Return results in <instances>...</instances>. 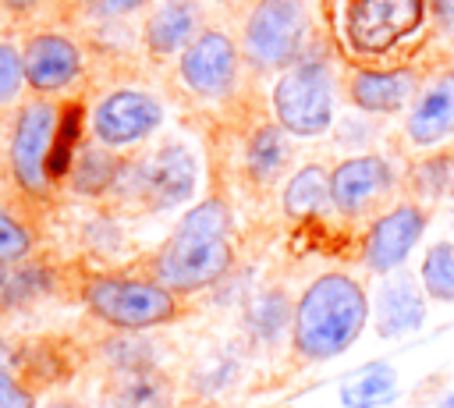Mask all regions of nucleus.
Returning <instances> with one entry per match:
<instances>
[{"mask_svg":"<svg viewBox=\"0 0 454 408\" xmlns=\"http://www.w3.org/2000/svg\"><path fill=\"white\" fill-rule=\"evenodd\" d=\"M234 266L231 209L223 199L192 206L153 259V277L174 294H195L223 280Z\"/></svg>","mask_w":454,"mask_h":408,"instance_id":"obj_1","label":"nucleus"},{"mask_svg":"<svg viewBox=\"0 0 454 408\" xmlns=\"http://www.w3.org/2000/svg\"><path fill=\"white\" fill-rule=\"evenodd\" d=\"M369 319L365 287L340 270L319 273L294 302L291 348L305 362H326L348 351Z\"/></svg>","mask_w":454,"mask_h":408,"instance_id":"obj_2","label":"nucleus"},{"mask_svg":"<svg viewBox=\"0 0 454 408\" xmlns=\"http://www.w3.org/2000/svg\"><path fill=\"white\" fill-rule=\"evenodd\" d=\"M82 302L89 316L124 333L163 326L181 316V302L174 291H167L156 277H131V273L89 277L82 287Z\"/></svg>","mask_w":454,"mask_h":408,"instance_id":"obj_3","label":"nucleus"},{"mask_svg":"<svg viewBox=\"0 0 454 408\" xmlns=\"http://www.w3.org/2000/svg\"><path fill=\"white\" fill-rule=\"evenodd\" d=\"M273 114L287 135L312 138L333 121V75L323 60L291 64L273 85Z\"/></svg>","mask_w":454,"mask_h":408,"instance_id":"obj_4","label":"nucleus"},{"mask_svg":"<svg viewBox=\"0 0 454 408\" xmlns=\"http://www.w3.org/2000/svg\"><path fill=\"white\" fill-rule=\"evenodd\" d=\"M57 128H60V110L46 96L25 99L14 114L7 163H11L14 184L28 199H43L50 192V153H53Z\"/></svg>","mask_w":454,"mask_h":408,"instance_id":"obj_5","label":"nucleus"},{"mask_svg":"<svg viewBox=\"0 0 454 408\" xmlns=\"http://www.w3.org/2000/svg\"><path fill=\"white\" fill-rule=\"evenodd\" d=\"M195 156L181 142L160 145L153 156H145L135 167H121V177L114 184L117 195H128V202H138L142 209H174L195 192Z\"/></svg>","mask_w":454,"mask_h":408,"instance_id":"obj_6","label":"nucleus"},{"mask_svg":"<svg viewBox=\"0 0 454 408\" xmlns=\"http://www.w3.org/2000/svg\"><path fill=\"white\" fill-rule=\"evenodd\" d=\"M305 32V0H259L245 25V57L255 67H287L298 60Z\"/></svg>","mask_w":454,"mask_h":408,"instance_id":"obj_7","label":"nucleus"},{"mask_svg":"<svg viewBox=\"0 0 454 408\" xmlns=\"http://www.w3.org/2000/svg\"><path fill=\"white\" fill-rule=\"evenodd\" d=\"M394 188H397V174L390 160L376 153L348 156L330 170V206L348 220H362L376 213L394 195Z\"/></svg>","mask_w":454,"mask_h":408,"instance_id":"obj_8","label":"nucleus"},{"mask_svg":"<svg viewBox=\"0 0 454 408\" xmlns=\"http://www.w3.org/2000/svg\"><path fill=\"white\" fill-rule=\"evenodd\" d=\"M163 121L156 96L142 89H114L92 106V135L106 149H128L149 138Z\"/></svg>","mask_w":454,"mask_h":408,"instance_id":"obj_9","label":"nucleus"},{"mask_svg":"<svg viewBox=\"0 0 454 408\" xmlns=\"http://www.w3.org/2000/svg\"><path fill=\"white\" fill-rule=\"evenodd\" d=\"M422 21V0H355L348 39L358 53H387Z\"/></svg>","mask_w":454,"mask_h":408,"instance_id":"obj_10","label":"nucleus"},{"mask_svg":"<svg viewBox=\"0 0 454 408\" xmlns=\"http://www.w3.org/2000/svg\"><path fill=\"white\" fill-rule=\"evenodd\" d=\"M422 231H426V209L419 202L408 199V202H397V206L383 209L369 224L365 241H362L365 266L372 273H394L408 259V252L422 238Z\"/></svg>","mask_w":454,"mask_h":408,"instance_id":"obj_11","label":"nucleus"},{"mask_svg":"<svg viewBox=\"0 0 454 408\" xmlns=\"http://www.w3.org/2000/svg\"><path fill=\"white\" fill-rule=\"evenodd\" d=\"M238 75V46L223 32L195 35L181 53V78L199 96H223Z\"/></svg>","mask_w":454,"mask_h":408,"instance_id":"obj_12","label":"nucleus"},{"mask_svg":"<svg viewBox=\"0 0 454 408\" xmlns=\"http://www.w3.org/2000/svg\"><path fill=\"white\" fill-rule=\"evenodd\" d=\"M21 60H25V85L35 96H50V92L67 89L82 71L78 43H71L60 32L32 35L25 43V50H21Z\"/></svg>","mask_w":454,"mask_h":408,"instance_id":"obj_13","label":"nucleus"},{"mask_svg":"<svg viewBox=\"0 0 454 408\" xmlns=\"http://www.w3.org/2000/svg\"><path fill=\"white\" fill-rule=\"evenodd\" d=\"M174 404H177L174 380L160 365L106 376L103 408H174Z\"/></svg>","mask_w":454,"mask_h":408,"instance_id":"obj_14","label":"nucleus"},{"mask_svg":"<svg viewBox=\"0 0 454 408\" xmlns=\"http://www.w3.org/2000/svg\"><path fill=\"white\" fill-rule=\"evenodd\" d=\"M426 319V298L419 284L404 273H394L376 291V330L380 337H401L408 330H419Z\"/></svg>","mask_w":454,"mask_h":408,"instance_id":"obj_15","label":"nucleus"},{"mask_svg":"<svg viewBox=\"0 0 454 408\" xmlns=\"http://www.w3.org/2000/svg\"><path fill=\"white\" fill-rule=\"evenodd\" d=\"M404 131L415 145H436L454 135V71L433 82L411 106Z\"/></svg>","mask_w":454,"mask_h":408,"instance_id":"obj_16","label":"nucleus"},{"mask_svg":"<svg viewBox=\"0 0 454 408\" xmlns=\"http://www.w3.org/2000/svg\"><path fill=\"white\" fill-rule=\"evenodd\" d=\"M415 71L394 67V71H358L351 78V103L369 114H394L415 96Z\"/></svg>","mask_w":454,"mask_h":408,"instance_id":"obj_17","label":"nucleus"},{"mask_svg":"<svg viewBox=\"0 0 454 408\" xmlns=\"http://www.w3.org/2000/svg\"><path fill=\"white\" fill-rule=\"evenodd\" d=\"M287 163H291L287 131L280 124H259L245 142V174H248V181L255 188H270L287 170Z\"/></svg>","mask_w":454,"mask_h":408,"instance_id":"obj_18","label":"nucleus"},{"mask_svg":"<svg viewBox=\"0 0 454 408\" xmlns=\"http://www.w3.org/2000/svg\"><path fill=\"white\" fill-rule=\"evenodd\" d=\"M330 202V174L319 163H305L298 167L280 195V206L291 220H309L316 213H323V206Z\"/></svg>","mask_w":454,"mask_h":408,"instance_id":"obj_19","label":"nucleus"},{"mask_svg":"<svg viewBox=\"0 0 454 408\" xmlns=\"http://www.w3.org/2000/svg\"><path fill=\"white\" fill-rule=\"evenodd\" d=\"M121 167L124 163L106 145H99V142L82 145L71 163V188L78 195H106V192H114V184L121 177Z\"/></svg>","mask_w":454,"mask_h":408,"instance_id":"obj_20","label":"nucleus"},{"mask_svg":"<svg viewBox=\"0 0 454 408\" xmlns=\"http://www.w3.org/2000/svg\"><path fill=\"white\" fill-rule=\"evenodd\" d=\"M195 32V7L192 0H167L156 7V14L145 25V43L153 53H174L181 50Z\"/></svg>","mask_w":454,"mask_h":408,"instance_id":"obj_21","label":"nucleus"},{"mask_svg":"<svg viewBox=\"0 0 454 408\" xmlns=\"http://www.w3.org/2000/svg\"><path fill=\"white\" fill-rule=\"evenodd\" d=\"M291 319H294V305L287 302L284 291H262L259 298H252V305L245 312L252 337L262 344H273L284 330H291Z\"/></svg>","mask_w":454,"mask_h":408,"instance_id":"obj_22","label":"nucleus"},{"mask_svg":"<svg viewBox=\"0 0 454 408\" xmlns=\"http://www.w3.org/2000/svg\"><path fill=\"white\" fill-rule=\"evenodd\" d=\"M394 387H397L394 369L383 362H372L355 380H348L340 387V401H344V408H380L394 397Z\"/></svg>","mask_w":454,"mask_h":408,"instance_id":"obj_23","label":"nucleus"},{"mask_svg":"<svg viewBox=\"0 0 454 408\" xmlns=\"http://www.w3.org/2000/svg\"><path fill=\"white\" fill-rule=\"evenodd\" d=\"M419 280L422 291L436 302H454V245L450 241H436L426 248L422 266H419Z\"/></svg>","mask_w":454,"mask_h":408,"instance_id":"obj_24","label":"nucleus"},{"mask_svg":"<svg viewBox=\"0 0 454 408\" xmlns=\"http://www.w3.org/2000/svg\"><path fill=\"white\" fill-rule=\"evenodd\" d=\"M35 245V234L32 227L7 206H0V263L11 266V263H25L28 252Z\"/></svg>","mask_w":454,"mask_h":408,"instance_id":"obj_25","label":"nucleus"},{"mask_svg":"<svg viewBox=\"0 0 454 408\" xmlns=\"http://www.w3.org/2000/svg\"><path fill=\"white\" fill-rule=\"evenodd\" d=\"M238 358L234 355H216L209 362H202L192 376V390L195 397H220L234 380H238Z\"/></svg>","mask_w":454,"mask_h":408,"instance_id":"obj_26","label":"nucleus"},{"mask_svg":"<svg viewBox=\"0 0 454 408\" xmlns=\"http://www.w3.org/2000/svg\"><path fill=\"white\" fill-rule=\"evenodd\" d=\"M106 365H110V376H114V373H131V369L156 365V358H153V348L142 337L121 333L106 344Z\"/></svg>","mask_w":454,"mask_h":408,"instance_id":"obj_27","label":"nucleus"},{"mask_svg":"<svg viewBox=\"0 0 454 408\" xmlns=\"http://www.w3.org/2000/svg\"><path fill=\"white\" fill-rule=\"evenodd\" d=\"M46 287V270L43 266H21L18 273H11L7 277V284H4V291H0V305H21V302H28L32 294H39Z\"/></svg>","mask_w":454,"mask_h":408,"instance_id":"obj_28","label":"nucleus"},{"mask_svg":"<svg viewBox=\"0 0 454 408\" xmlns=\"http://www.w3.org/2000/svg\"><path fill=\"white\" fill-rule=\"evenodd\" d=\"M25 85V60L21 50H14L11 43H0V106L14 103V96Z\"/></svg>","mask_w":454,"mask_h":408,"instance_id":"obj_29","label":"nucleus"},{"mask_svg":"<svg viewBox=\"0 0 454 408\" xmlns=\"http://www.w3.org/2000/svg\"><path fill=\"white\" fill-rule=\"evenodd\" d=\"M0 408H35V390L11 365H0Z\"/></svg>","mask_w":454,"mask_h":408,"instance_id":"obj_30","label":"nucleus"},{"mask_svg":"<svg viewBox=\"0 0 454 408\" xmlns=\"http://www.w3.org/2000/svg\"><path fill=\"white\" fill-rule=\"evenodd\" d=\"M450 177H454L450 156H443V160H426L422 170H419V181H422V192H426V195H440V192H447Z\"/></svg>","mask_w":454,"mask_h":408,"instance_id":"obj_31","label":"nucleus"},{"mask_svg":"<svg viewBox=\"0 0 454 408\" xmlns=\"http://www.w3.org/2000/svg\"><path fill=\"white\" fill-rule=\"evenodd\" d=\"M145 0H99V7L106 11V14H128V11H135V7H142Z\"/></svg>","mask_w":454,"mask_h":408,"instance_id":"obj_32","label":"nucleus"},{"mask_svg":"<svg viewBox=\"0 0 454 408\" xmlns=\"http://www.w3.org/2000/svg\"><path fill=\"white\" fill-rule=\"evenodd\" d=\"M7 11H28V7H35L39 0H0Z\"/></svg>","mask_w":454,"mask_h":408,"instance_id":"obj_33","label":"nucleus"},{"mask_svg":"<svg viewBox=\"0 0 454 408\" xmlns=\"http://www.w3.org/2000/svg\"><path fill=\"white\" fill-rule=\"evenodd\" d=\"M433 7H436L443 18H454V0H433Z\"/></svg>","mask_w":454,"mask_h":408,"instance_id":"obj_34","label":"nucleus"},{"mask_svg":"<svg viewBox=\"0 0 454 408\" xmlns=\"http://www.w3.org/2000/svg\"><path fill=\"white\" fill-rule=\"evenodd\" d=\"M46 408H85V404H78V401H67V397H57V401H50Z\"/></svg>","mask_w":454,"mask_h":408,"instance_id":"obj_35","label":"nucleus"},{"mask_svg":"<svg viewBox=\"0 0 454 408\" xmlns=\"http://www.w3.org/2000/svg\"><path fill=\"white\" fill-rule=\"evenodd\" d=\"M7 277H11V270L0 263V291H4V284H7Z\"/></svg>","mask_w":454,"mask_h":408,"instance_id":"obj_36","label":"nucleus"},{"mask_svg":"<svg viewBox=\"0 0 454 408\" xmlns=\"http://www.w3.org/2000/svg\"><path fill=\"white\" fill-rule=\"evenodd\" d=\"M447 408H454V394H450V401H447Z\"/></svg>","mask_w":454,"mask_h":408,"instance_id":"obj_37","label":"nucleus"}]
</instances>
